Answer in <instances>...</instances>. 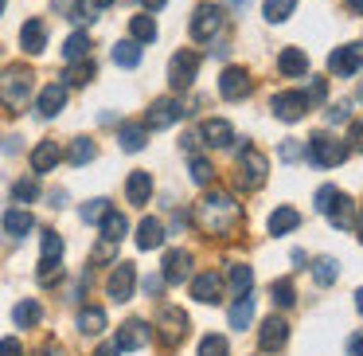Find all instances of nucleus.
<instances>
[{"instance_id":"obj_17","label":"nucleus","mask_w":363,"mask_h":356,"mask_svg":"<svg viewBox=\"0 0 363 356\" xmlns=\"http://www.w3.org/2000/svg\"><path fill=\"white\" fill-rule=\"evenodd\" d=\"M160 278H164L168 286H180L191 278V254L188 251H168L164 254V270H160Z\"/></svg>"},{"instance_id":"obj_30","label":"nucleus","mask_w":363,"mask_h":356,"mask_svg":"<svg viewBox=\"0 0 363 356\" xmlns=\"http://www.w3.org/2000/svg\"><path fill=\"white\" fill-rule=\"evenodd\" d=\"M301 227V212L297 207H277L274 215H269V235H285V231Z\"/></svg>"},{"instance_id":"obj_49","label":"nucleus","mask_w":363,"mask_h":356,"mask_svg":"<svg viewBox=\"0 0 363 356\" xmlns=\"http://www.w3.org/2000/svg\"><path fill=\"white\" fill-rule=\"evenodd\" d=\"M113 251H118V243H110V239H106V243H98L94 247V262H110Z\"/></svg>"},{"instance_id":"obj_23","label":"nucleus","mask_w":363,"mask_h":356,"mask_svg":"<svg viewBox=\"0 0 363 356\" xmlns=\"http://www.w3.org/2000/svg\"><path fill=\"white\" fill-rule=\"evenodd\" d=\"M59 161H63V149H59L55 141H40L32 149V168H35V173H51Z\"/></svg>"},{"instance_id":"obj_25","label":"nucleus","mask_w":363,"mask_h":356,"mask_svg":"<svg viewBox=\"0 0 363 356\" xmlns=\"http://www.w3.org/2000/svg\"><path fill=\"white\" fill-rule=\"evenodd\" d=\"M12 321H16L20 329H35V325L43 321V309H40V301H35V298H24L16 309H12Z\"/></svg>"},{"instance_id":"obj_41","label":"nucleus","mask_w":363,"mask_h":356,"mask_svg":"<svg viewBox=\"0 0 363 356\" xmlns=\"http://www.w3.org/2000/svg\"><path fill=\"white\" fill-rule=\"evenodd\" d=\"M199 356H230L227 337H219V333H207V337L199 340Z\"/></svg>"},{"instance_id":"obj_21","label":"nucleus","mask_w":363,"mask_h":356,"mask_svg":"<svg viewBox=\"0 0 363 356\" xmlns=\"http://www.w3.org/2000/svg\"><path fill=\"white\" fill-rule=\"evenodd\" d=\"M277 71H281L285 79H301V75H308V55L301 48H285L281 55H277Z\"/></svg>"},{"instance_id":"obj_34","label":"nucleus","mask_w":363,"mask_h":356,"mask_svg":"<svg viewBox=\"0 0 363 356\" xmlns=\"http://www.w3.org/2000/svg\"><path fill=\"white\" fill-rule=\"evenodd\" d=\"M86 55H90V36H86V32L67 36V43H63V59H67V63H74V59H86Z\"/></svg>"},{"instance_id":"obj_10","label":"nucleus","mask_w":363,"mask_h":356,"mask_svg":"<svg viewBox=\"0 0 363 356\" xmlns=\"http://www.w3.org/2000/svg\"><path fill=\"white\" fill-rule=\"evenodd\" d=\"M269 110H274V118H281V122H301L308 114V102H305L301 90H281V95L269 98Z\"/></svg>"},{"instance_id":"obj_64","label":"nucleus","mask_w":363,"mask_h":356,"mask_svg":"<svg viewBox=\"0 0 363 356\" xmlns=\"http://www.w3.org/2000/svg\"><path fill=\"white\" fill-rule=\"evenodd\" d=\"M359 231H363V220H359Z\"/></svg>"},{"instance_id":"obj_14","label":"nucleus","mask_w":363,"mask_h":356,"mask_svg":"<svg viewBox=\"0 0 363 356\" xmlns=\"http://www.w3.org/2000/svg\"><path fill=\"white\" fill-rule=\"evenodd\" d=\"M250 90H254L250 71H242V67H227V71H223V79H219V95H223V98L238 102V98H246Z\"/></svg>"},{"instance_id":"obj_22","label":"nucleus","mask_w":363,"mask_h":356,"mask_svg":"<svg viewBox=\"0 0 363 356\" xmlns=\"http://www.w3.org/2000/svg\"><path fill=\"white\" fill-rule=\"evenodd\" d=\"M20 48H24L28 55H40V51L48 48V28H43V20H28V24L20 28Z\"/></svg>"},{"instance_id":"obj_45","label":"nucleus","mask_w":363,"mask_h":356,"mask_svg":"<svg viewBox=\"0 0 363 356\" xmlns=\"http://www.w3.org/2000/svg\"><path fill=\"white\" fill-rule=\"evenodd\" d=\"M106 212H110V200H90V204H82V223H98Z\"/></svg>"},{"instance_id":"obj_1","label":"nucleus","mask_w":363,"mask_h":356,"mask_svg":"<svg viewBox=\"0 0 363 356\" xmlns=\"http://www.w3.org/2000/svg\"><path fill=\"white\" fill-rule=\"evenodd\" d=\"M238 223H242V207H238V200L230 192H207L196 204V227L203 235L227 239L238 231Z\"/></svg>"},{"instance_id":"obj_54","label":"nucleus","mask_w":363,"mask_h":356,"mask_svg":"<svg viewBox=\"0 0 363 356\" xmlns=\"http://www.w3.org/2000/svg\"><path fill=\"white\" fill-rule=\"evenodd\" d=\"M281 157H285V161H297V157H301V145H297V141H285V145H281Z\"/></svg>"},{"instance_id":"obj_8","label":"nucleus","mask_w":363,"mask_h":356,"mask_svg":"<svg viewBox=\"0 0 363 356\" xmlns=\"http://www.w3.org/2000/svg\"><path fill=\"white\" fill-rule=\"evenodd\" d=\"M328 71L336 79H352V75L363 71V43H344L328 55Z\"/></svg>"},{"instance_id":"obj_51","label":"nucleus","mask_w":363,"mask_h":356,"mask_svg":"<svg viewBox=\"0 0 363 356\" xmlns=\"http://www.w3.org/2000/svg\"><path fill=\"white\" fill-rule=\"evenodd\" d=\"M324 122H328V126H340V122H347V106H332V110L324 114Z\"/></svg>"},{"instance_id":"obj_39","label":"nucleus","mask_w":363,"mask_h":356,"mask_svg":"<svg viewBox=\"0 0 363 356\" xmlns=\"http://www.w3.org/2000/svg\"><path fill=\"white\" fill-rule=\"evenodd\" d=\"M227 278H230V290H235V293H250V286H254V270H250V266L235 262Z\"/></svg>"},{"instance_id":"obj_59","label":"nucleus","mask_w":363,"mask_h":356,"mask_svg":"<svg viewBox=\"0 0 363 356\" xmlns=\"http://www.w3.org/2000/svg\"><path fill=\"white\" fill-rule=\"evenodd\" d=\"M40 356H67V352H63V348H59V345H48V348H43Z\"/></svg>"},{"instance_id":"obj_9","label":"nucleus","mask_w":363,"mask_h":356,"mask_svg":"<svg viewBox=\"0 0 363 356\" xmlns=\"http://www.w3.org/2000/svg\"><path fill=\"white\" fill-rule=\"evenodd\" d=\"M180 118H184V106L176 102V98H157V102L149 106V114H145L141 126L145 129H168V126H176Z\"/></svg>"},{"instance_id":"obj_29","label":"nucleus","mask_w":363,"mask_h":356,"mask_svg":"<svg viewBox=\"0 0 363 356\" xmlns=\"http://www.w3.org/2000/svg\"><path fill=\"white\" fill-rule=\"evenodd\" d=\"M71 165H90V161L98 157V145L90 141V137H74L71 145H67V153H63Z\"/></svg>"},{"instance_id":"obj_3","label":"nucleus","mask_w":363,"mask_h":356,"mask_svg":"<svg viewBox=\"0 0 363 356\" xmlns=\"http://www.w3.org/2000/svg\"><path fill=\"white\" fill-rule=\"evenodd\" d=\"M316 207H320V212L328 215V220L336 223L340 231H352V227H355V204H352V200H347L340 188H332V184L316 188Z\"/></svg>"},{"instance_id":"obj_35","label":"nucleus","mask_w":363,"mask_h":356,"mask_svg":"<svg viewBox=\"0 0 363 356\" xmlns=\"http://www.w3.org/2000/svg\"><path fill=\"white\" fill-rule=\"evenodd\" d=\"M118 141H121V149H125V153L145 149V126H133V122H125V126L118 129Z\"/></svg>"},{"instance_id":"obj_38","label":"nucleus","mask_w":363,"mask_h":356,"mask_svg":"<svg viewBox=\"0 0 363 356\" xmlns=\"http://www.w3.org/2000/svg\"><path fill=\"white\" fill-rule=\"evenodd\" d=\"M129 32H133L137 43H152V40H157V24H152V16H133V20H129Z\"/></svg>"},{"instance_id":"obj_20","label":"nucleus","mask_w":363,"mask_h":356,"mask_svg":"<svg viewBox=\"0 0 363 356\" xmlns=\"http://www.w3.org/2000/svg\"><path fill=\"white\" fill-rule=\"evenodd\" d=\"M125 196H129V204H133V207H145V204H149V196H152V176L145 173V168L129 173V180H125Z\"/></svg>"},{"instance_id":"obj_62","label":"nucleus","mask_w":363,"mask_h":356,"mask_svg":"<svg viewBox=\"0 0 363 356\" xmlns=\"http://www.w3.org/2000/svg\"><path fill=\"white\" fill-rule=\"evenodd\" d=\"M4 4H9V0H0V12H4Z\"/></svg>"},{"instance_id":"obj_47","label":"nucleus","mask_w":363,"mask_h":356,"mask_svg":"<svg viewBox=\"0 0 363 356\" xmlns=\"http://www.w3.org/2000/svg\"><path fill=\"white\" fill-rule=\"evenodd\" d=\"M324 95H328V87H324V79H313V82H308V95H305V102H308V106H320V102H324Z\"/></svg>"},{"instance_id":"obj_43","label":"nucleus","mask_w":363,"mask_h":356,"mask_svg":"<svg viewBox=\"0 0 363 356\" xmlns=\"http://www.w3.org/2000/svg\"><path fill=\"white\" fill-rule=\"evenodd\" d=\"M188 168H191V180H196V184H203V188L215 180V165H211L207 157H191V165H188Z\"/></svg>"},{"instance_id":"obj_55","label":"nucleus","mask_w":363,"mask_h":356,"mask_svg":"<svg viewBox=\"0 0 363 356\" xmlns=\"http://www.w3.org/2000/svg\"><path fill=\"white\" fill-rule=\"evenodd\" d=\"M141 4H145V12H160V9L168 4V0H141Z\"/></svg>"},{"instance_id":"obj_61","label":"nucleus","mask_w":363,"mask_h":356,"mask_svg":"<svg viewBox=\"0 0 363 356\" xmlns=\"http://www.w3.org/2000/svg\"><path fill=\"white\" fill-rule=\"evenodd\" d=\"M355 309L363 313V290H355Z\"/></svg>"},{"instance_id":"obj_33","label":"nucleus","mask_w":363,"mask_h":356,"mask_svg":"<svg viewBox=\"0 0 363 356\" xmlns=\"http://www.w3.org/2000/svg\"><path fill=\"white\" fill-rule=\"evenodd\" d=\"M293 9H297V0H266V4H262V16H266L269 24H285V20L293 16Z\"/></svg>"},{"instance_id":"obj_27","label":"nucleus","mask_w":363,"mask_h":356,"mask_svg":"<svg viewBox=\"0 0 363 356\" xmlns=\"http://www.w3.org/2000/svg\"><path fill=\"white\" fill-rule=\"evenodd\" d=\"M98 227H102V235L110 239V243H121V239H125V231H129V220H125L121 212H113V207H110V212L98 220Z\"/></svg>"},{"instance_id":"obj_2","label":"nucleus","mask_w":363,"mask_h":356,"mask_svg":"<svg viewBox=\"0 0 363 356\" xmlns=\"http://www.w3.org/2000/svg\"><path fill=\"white\" fill-rule=\"evenodd\" d=\"M32 87H35V75L32 67H9V71H0V106L9 114H20L32 98Z\"/></svg>"},{"instance_id":"obj_60","label":"nucleus","mask_w":363,"mask_h":356,"mask_svg":"<svg viewBox=\"0 0 363 356\" xmlns=\"http://www.w3.org/2000/svg\"><path fill=\"white\" fill-rule=\"evenodd\" d=\"M113 0H90V9H110Z\"/></svg>"},{"instance_id":"obj_48","label":"nucleus","mask_w":363,"mask_h":356,"mask_svg":"<svg viewBox=\"0 0 363 356\" xmlns=\"http://www.w3.org/2000/svg\"><path fill=\"white\" fill-rule=\"evenodd\" d=\"M79 4H82V0H51V12H55V16H71Z\"/></svg>"},{"instance_id":"obj_44","label":"nucleus","mask_w":363,"mask_h":356,"mask_svg":"<svg viewBox=\"0 0 363 356\" xmlns=\"http://www.w3.org/2000/svg\"><path fill=\"white\" fill-rule=\"evenodd\" d=\"M12 196H16V204H32V200L40 196V180H35V176L16 180V184H12Z\"/></svg>"},{"instance_id":"obj_4","label":"nucleus","mask_w":363,"mask_h":356,"mask_svg":"<svg viewBox=\"0 0 363 356\" xmlns=\"http://www.w3.org/2000/svg\"><path fill=\"white\" fill-rule=\"evenodd\" d=\"M266 176H269V157H266V153H258L254 145H242V149H238L235 184H238V188H258Z\"/></svg>"},{"instance_id":"obj_57","label":"nucleus","mask_w":363,"mask_h":356,"mask_svg":"<svg viewBox=\"0 0 363 356\" xmlns=\"http://www.w3.org/2000/svg\"><path fill=\"white\" fill-rule=\"evenodd\" d=\"M160 286H164V278H149V282H145V290H149V293H160Z\"/></svg>"},{"instance_id":"obj_37","label":"nucleus","mask_w":363,"mask_h":356,"mask_svg":"<svg viewBox=\"0 0 363 356\" xmlns=\"http://www.w3.org/2000/svg\"><path fill=\"white\" fill-rule=\"evenodd\" d=\"M313 278H316V286H332L340 278V262L336 259H316L313 262Z\"/></svg>"},{"instance_id":"obj_11","label":"nucleus","mask_w":363,"mask_h":356,"mask_svg":"<svg viewBox=\"0 0 363 356\" xmlns=\"http://www.w3.org/2000/svg\"><path fill=\"white\" fill-rule=\"evenodd\" d=\"M188 282H191V298L196 301H203V306H219L223 301V278L215 274V270H199Z\"/></svg>"},{"instance_id":"obj_24","label":"nucleus","mask_w":363,"mask_h":356,"mask_svg":"<svg viewBox=\"0 0 363 356\" xmlns=\"http://www.w3.org/2000/svg\"><path fill=\"white\" fill-rule=\"evenodd\" d=\"M164 243V227H160V220H141V227H137V247L141 251H157V247Z\"/></svg>"},{"instance_id":"obj_7","label":"nucleus","mask_w":363,"mask_h":356,"mask_svg":"<svg viewBox=\"0 0 363 356\" xmlns=\"http://www.w3.org/2000/svg\"><path fill=\"white\" fill-rule=\"evenodd\" d=\"M157 333H160V345L164 348H176L188 337V313L176 309V306H164L160 309V321H157Z\"/></svg>"},{"instance_id":"obj_46","label":"nucleus","mask_w":363,"mask_h":356,"mask_svg":"<svg viewBox=\"0 0 363 356\" xmlns=\"http://www.w3.org/2000/svg\"><path fill=\"white\" fill-rule=\"evenodd\" d=\"M63 254V239L55 231H43V259H59Z\"/></svg>"},{"instance_id":"obj_32","label":"nucleus","mask_w":363,"mask_h":356,"mask_svg":"<svg viewBox=\"0 0 363 356\" xmlns=\"http://www.w3.org/2000/svg\"><path fill=\"white\" fill-rule=\"evenodd\" d=\"M63 87H86L90 79H94V63L90 59H74L71 67H67V75H63Z\"/></svg>"},{"instance_id":"obj_18","label":"nucleus","mask_w":363,"mask_h":356,"mask_svg":"<svg viewBox=\"0 0 363 356\" xmlns=\"http://www.w3.org/2000/svg\"><path fill=\"white\" fill-rule=\"evenodd\" d=\"M67 106V87L63 82H48V87L40 90V102H35V114L40 118H55L59 110Z\"/></svg>"},{"instance_id":"obj_12","label":"nucleus","mask_w":363,"mask_h":356,"mask_svg":"<svg viewBox=\"0 0 363 356\" xmlns=\"http://www.w3.org/2000/svg\"><path fill=\"white\" fill-rule=\"evenodd\" d=\"M219 24H223V9H219V4H203V9H196V16H191V40L207 43L215 32H219Z\"/></svg>"},{"instance_id":"obj_58","label":"nucleus","mask_w":363,"mask_h":356,"mask_svg":"<svg viewBox=\"0 0 363 356\" xmlns=\"http://www.w3.org/2000/svg\"><path fill=\"white\" fill-rule=\"evenodd\" d=\"M344 4H347V9L355 12V16H363V0H344Z\"/></svg>"},{"instance_id":"obj_5","label":"nucleus","mask_w":363,"mask_h":356,"mask_svg":"<svg viewBox=\"0 0 363 356\" xmlns=\"http://www.w3.org/2000/svg\"><path fill=\"white\" fill-rule=\"evenodd\" d=\"M347 153H352V149H347L340 137H332V134H313V137H308V157H313V165H320V168L344 165Z\"/></svg>"},{"instance_id":"obj_56","label":"nucleus","mask_w":363,"mask_h":356,"mask_svg":"<svg viewBox=\"0 0 363 356\" xmlns=\"http://www.w3.org/2000/svg\"><path fill=\"white\" fill-rule=\"evenodd\" d=\"M94 356H121V348H118V345H102Z\"/></svg>"},{"instance_id":"obj_6","label":"nucleus","mask_w":363,"mask_h":356,"mask_svg":"<svg viewBox=\"0 0 363 356\" xmlns=\"http://www.w3.org/2000/svg\"><path fill=\"white\" fill-rule=\"evenodd\" d=\"M199 75V51L184 48L172 55V63H168V82H172V90H188L191 82H196Z\"/></svg>"},{"instance_id":"obj_53","label":"nucleus","mask_w":363,"mask_h":356,"mask_svg":"<svg viewBox=\"0 0 363 356\" xmlns=\"http://www.w3.org/2000/svg\"><path fill=\"white\" fill-rule=\"evenodd\" d=\"M347 352L363 356V333H352V337H347Z\"/></svg>"},{"instance_id":"obj_52","label":"nucleus","mask_w":363,"mask_h":356,"mask_svg":"<svg viewBox=\"0 0 363 356\" xmlns=\"http://www.w3.org/2000/svg\"><path fill=\"white\" fill-rule=\"evenodd\" d=\"M347 149L363 153V122H352V145H347Z\"/></svg>"},{"instance_id":"obj_28","label":"nucleus","mask_w":363,"mask_h":356,"mask_svg":"<svg viewBox=\"0 0 363 356\" xmlns=\"http://www.w3.org/2000/svg\"><path fill=\"white\" fill-rule=\"evenodd\" d=\"M110 55H113V63H118V67L133 71V67L141 63V43H137V40H121V43H113Z\"/></svg>"},{"instance_id":"obj_16","label":"nucleus","mask_w":363,"mask_h":356,"mask_svg":"<svg viewBox=\"0 0 363 356\" xmlns=\"http://www.w3.org/2000/svg\"><path fill=\"white\" fill-rule=\"evenodd\" d=\"M149 337H152L149 325H145L141 317H133V321H125L118 329V348H121V352H137V348L149 345Z\"/></svg>"},{"instance_id":"obj_40","label":"nucleus","mask_w":363,"mask_h":356,"mask_svg":"<svg viewBox=\"0 0 363 356\" xmlns=\"http://www.w3.org/2000/svg\"><path fill=\"white\" fill-rule=\"evenodd\" d=\"M269 298H274L281 309L297 306V290H293V282H289V278H281V282H274V286H269Z\"/></svg>"},{"instance_id":"obj_19","label":"nucleus","mask_w":363,"mask_h":356,"mask_svg":"<svg viewBox=\"0 0 363 356\" xmlns=\"http://www.w3.org/2000/svg\"><path fill=\"white\" fill-rule=\"evenodd\" d=\"M199 137H203L207 145H215V149H227V145L235 141V129H230V122H223V118H207L203 126H199Z\"/></svg>"},{"instance_id":"obj_63","label":"nucleus","mask_w":363,"mask_h":356,"mask_svg":"<svg viewBox=\"0 0 363 356\" xmlns=\"http://www.w3.org/2000/svg\"><path fill=\"white\" fill-rule=\"evenodd\" d=\"M359 102H363V87H359Z\"/></svg>"},{"instance_id":"obj_26","label":"nucleus","mask_w":363,"mask_h":356,"mask_svg":"<svg viewBox=\"0 0 363 356\" xmlns=\"http://www.w3.org/2000/svg\"><path fill=\"white\" fill-rule=\"evenodd\" d=\"M32 227H35L32 212H24V207H12V212H4V231H9L12 239H24Z\"/></svg>"},{"instance_id":"obj_31","label":"nucleus","mask_w":363,"mask_h":356,"mask_svg":"<svg viewBox=\"0 0 363 356\" xmlns=\"http://www.w3.org/2000/svg\"><path fill=\"white\" fill-rule=\"evenodd\" d=\"M102 329H106V309L86 306V309L79 313V333H86V337H98Z\"/></svg>"},{"instance_id":"obj_15","label":"nucleus","mask_w":363,"mask_h":356,"mask_svg":"<svg viewBox=\"0 0 363 356\" xmlns=\"http://www.w3.org/2000/svg\"><path fill=\"white\" fill-rule=\"evenodd\" d=\"M285 340H289V321H285V317H266V321H262V333H258V345L266 348V352H281Z\"/></svg>"},{"instance_id":"obj_36","label":"nucleus","mask_w":363,"mask_h":356,"mask_svg":"<svg viewBox=\"0 0 363 356\" xmlns=\"http://www.w3.org/2000/svg\"><path fill=\"white\" fill-rule=\"evenodd\" d=\"M250 317H254V298L250 293H238V301L230 306V325H235V329H246Z\"/></svg>"},{"instance_id":"obj_13","label":"nucleus","mask_w":363,"mask_h":356,"mask_svg":"<svg viewBox=\"0 0 363 356\" xmlns=\"http://www.w3.org/2000/svg\"><path fill=\"white\" fill-rule=\"evenodd\" d=\"M133 286H137L133 262H118L113 274H110V282H106V293H110L113 301H129V298H133Z\"/></svg>"},{"instance_id":"obj_50","label":"nucleus","mask_w":363,"mask_h":356,"mask_svg":"<svg viewBox=\"0 0 363 356\" xmlns=\"http://www.w3.org/2000/svg\"><path fill=\"white\" fill-rule=\"evenodd\" d=\"M0 356H24V348H20L16 337H4L0 340Z\"/></svg>"},{"instance_id":"obj_42","label":"nucleus","mask_w":363,"mask_h":356,"mask_svg":"<svg viewBox=\"0 0 363 356\" xmlns=\"http://www.w3.org/2000/svg\"><path fill=\"white\" fill-rule=\"evenodd\" d=\"M35 278H40V286H59V282H63V262H59V259H43Z\"/></svg>"}]
</instances>
